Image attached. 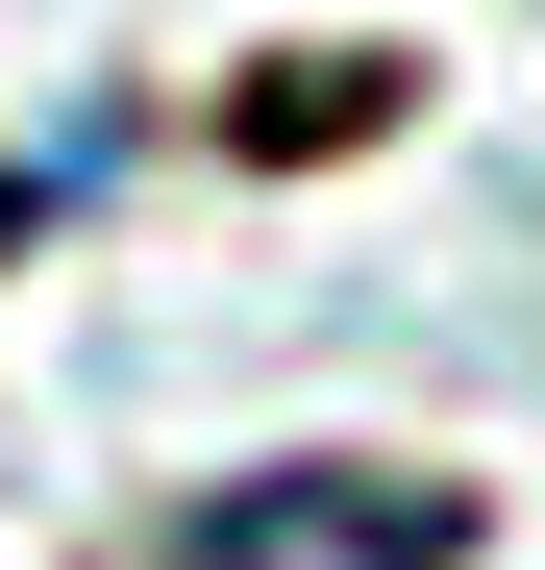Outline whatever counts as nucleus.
Here are the masks:
<instances>
[{
    "label": "nucleus",
    "instance_id": "nucleus-1",
    "mask_svg": "<svg viewBox=\"0 0 545 570\" xmlns=\"http://www.w3.org/2000/svg\"><path fill=\"white\" fill-rule=\"evenodd\" d=\"M472 471H373V446H298V471H224L174 497V570H472Z\"/></svg>",
    "mask_w": 545,
    "mask_h": 570
},
{
    "label": "nucleus",
    "instance_id": "nucleus-2",
    "mask_svg": "<svg viewBox=\"0 0 545 570\" xmlns=\"http://www.w3.org/2000/svg\"><path fill=\"white\" fill-rule=\"evenodd\" d=\"M0 248H26V174H0Z\"/></svg>",
    "mask_w": 545,
    "mask_h": 570
}]
</instances>
